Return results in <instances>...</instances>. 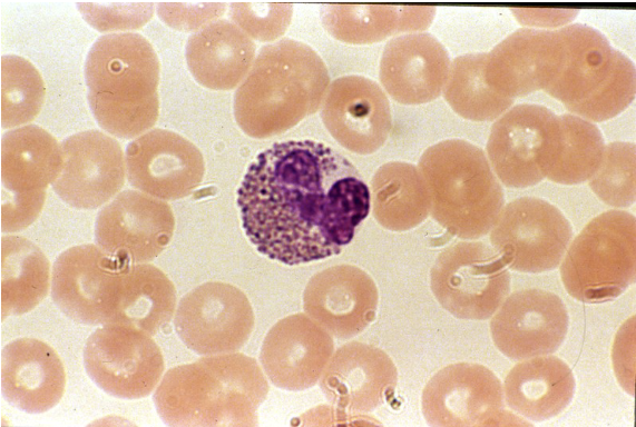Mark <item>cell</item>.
Instances as JSON below:
<instances>
[{"instance_id":"6da1fadb","label":"cell","mask_w":636,"mask_h":427,"mask_svg":"<svg viewBox=\"0 0 636 427\" xmlns=\"http://www.w3.org/2000/svg\"><path fill=\"white\" fill-rule=\"evenodd\" d=\"M237 207L257 251L295 266L339 255L371 200L348 158L322 142L287 140L256 156L237 189Z\"/></svg>"},{"instance_id":"7a4b0ae2","label":"cell","mask_w":636,"mask_h":427,"mask_svg":"<svg viewBox=\"0 0 636 427\" xmlns=\"http://www.w3.org/2000/svg\"><path fill=\"white\" fill-rule=\"evenodd\" d=\"M268 389L257 361L235 351L168 369L154 393V404L173 427L255 426Z\"/></svg>"},{"instance_id":"3957f363","label":"cell","mask_w":636,"mask_h":427,"mask_svg":"<svg viewBox=\"0 0 636 427\" xmlns=\"http://www.w3.org/2000/svg\"><path fill=\"white\" fill-rule=\"evenodd\" d=\"M330 86V75L309 44L283 38L261 48L234 93V117L248 137L265 139L315 113Z\"/></svg>"},{"instance_id":"277c9868","label":"cell","mask_w":636,"mask_h":427,"mask_svg":"<svg viewBox=\"0 0 636 427\" xmlns=\"http://www.w3.org/2000/svg\"><path fill=\"white\" fill-rule=\"evenodd\" d=\"M418 168L430 191V215L440 226L470 240L490 231L505 196L480 147L463 139L442 140L423 151Z\"/></svg>"},{"instance_id":"5b68a950","label":"cell","mask_w":636,"mask_h":427,"mask_svg":"<svg viewBox=\"0 0 636 427\" xmlns=\"http://www.w3.org/2000/svg\"><path fill=\"white\" fill-rule=\"evenodd\" d=\"M560 276L567 292L583 302L620 296L636 276V221L624 210L593 218L570 241Z\"/></svg>"},{"instance_id":"8992f818","label":"cell","mask_w":636,"mask_h":427,"mask_svg":"<svg viewBox=\"0 0 636 427\" xmlns=\"http://www.w3.org/2000/svg\"><path fill=\"white\" fill-rule=\"evenodd\" d=\"M564 145L560 116L541 105L519 103L491 126L488 161L508 188H527L547 178Z\"/></svg>"},{"instance_id":"52a82bcc","label":"cell","mask_w":636,"mask_h":427,"mask_svg":"<svg viewBox=\"0 0 636 427\" xmlns=\"http://www.w3.org/2000/svg\"><path fill=\"white\" fill-rule=\"evenodd\" d=\"M430 287L452 316L486 320L509 295L510 274L492 247L482 241H459L438 255L430 270Z\"/></svg>"},{"instance_id":"ba28073f","label":"cell","mask_w":636,"mask_h":427,"mask_svg":"<svg viewBox=\"0 0 636 427\" xmlns=\"http://www.w3.org/2000/svg\"><path fill=\"white\" fill-rule=\"evenodd\" d=\"M128 264L108 255L98 245L70 247L57 257L52 267L55 304L76 322L112 324L123 300Z\"/></svg>"},{"instance_id":"9c48e42d","label":"cell","mask_w":636,"mask_h":427,"mask_svg":"<svg viewBox=\"0 0 636 427\" xmlns=\"http://www.w3.org/2000/svg\"><path fill=\"white\" fill-rule=\"evenodd\" d=\"M85 369L105 393L124 399H140L162 380L165 364L151 335L125 324H106L88 337Z\"/></svg>"},{"instance_id":"30bf717a","label":"cell","mask_w":636,"mask_h":427,"mask_svg":"<svg viewBox=\"0 0 636 427\" xmlns=\"http://www.w3.org/2000/svg\"><path fill=\"white\" fill-rule=\"evenodd\" d=\"M491 247L520 272L556 269L573 239V227L547 200L521 197L502 207L490 229Z\"/></svg>"},{"instance_id":"8fae6325","label":"cell","mask_w":636,"mask_h":427,"mask_svg":"<svg viewBox=\"0 0 636 427\" xmlns=\"http://www.w3.org/2000/svg\"><path fill=\"white\" fill-rule=\"evenodd\" d=\"M255 315L247 296L234 285L207 281L178 302L174 327L184 345L202 356L239 350L249 339Z\"/></svg>"},{"instance_id":"7c38bea8","label":"cell","mask_w":636,"mask_h":427,"mask_svg":"<svg viewBox=\"0 0 636 427\" xmlns=\"http://www.w3.org/2000/svg\"><path fill=\"white\" fill-rule=\"evenodd\" d=\"M160 63L139 33L114 32L98 38L85 62L87 98L145 103L158 98Z\"/></svg>"},{"instance_id":"4fadbf2b","label":"cell","mask_w":636,"mask_h":427,"mask_svg":"<svg viewBox=\"0 0 636 427\" xmlns=\"http://www.w3.org/2000/svg\"><path fill=\"white\" fill-rule=\"evenodd\" d=\"M421 408L430 426L501 425L518 419L505 410L499 378L471 363L451 364L437 371L423 388Z\"/></svg>"},{"instance_id":"5bb4252c","label":"cell","mask_w":636,"mask_h":427,"mask_svg":"<svg viewBox=\"0 0 636 427\" xmlns=\"http://www.w3.org/2000/svg\"><path fill=\"white\" fill-rule=\"evenodd\" d=\"M174 230V212L165 200L127 189L99 210L95 238L115 258L149 262L167 247Z\"/></svg>"},{"instance_id":"9a60e30c","label":"cell","mask_w":636,"mask_h":427,"mask_svg":"<svg viewBox=\"0 0 636 427\" xmlns=\"http://www.w3.org/2000/svg\"><path fill=\"white\" fill-rule=\"evenodd\" d=\"M568 326V311L557 295L527 288L507 296L490 321V332L501 354L524 360L558 350Z\"/></svg>"},{"instance_id":"2e32d148","label":"cell","mask_w":636,"mask_h":427,"mask_svg":"<svg viewBox=\"0 0 636 427\" xmlns=\"http://www.w3.org/2000/svg\"><path fill=\"white\" fill-rule=\"evenodd\" d=\"M125 160L128 182L165 201L187 197L205 175L199 149L167 129H151L137 137L127 146Z\"/></svg>"},{"instance_id":"e0dca14e","label":"cell","mask_w":636,"mask_h":427,"mask_svg":"<svg viewBox=\"0 0 636 427\" xmlns=\"http://www.w3.org/2000/svg\"><path fill=\"white\" fill-rule=\"evenodd\" d=\"M61 150L63 165L52 188L67 205L96 209L120 192L127 178L126 160L114 137L85 130L67 137Z\"/></svg>"},{"instance_id":"ac0fdd59","label":"cell","mask_w":636,"mask_h":427,"mask_svg":"<svg viewBox=\"0 0 636 427\" xmlns=\"http://www.w3.org/2000/svg\"><path fill=\"white\" fill-rule=\"evenodd\" d=\"M321 119L334 140L358 155H371L392 128L390 101L374 80L349 75L333 80L321 105Z\"/></svg>"},{"instance_id":"d6986e66","label":"cell","mask_w":636,"mask_h":427,"mask_svg":"<svg viewBox=\"0 0 636 427\" xmlns=\"http://www.w3.org/2000/svg\"><path fill=\"white\" fill-rule=\"evenodd\" d=\"M564 44L558 29L519 28L486 56L485 80L497 93L516 99L546 90L558 77Z\"/></svg>"},{"instance_id":"ffe728a7","label":"cell","mask_w":636,"mask_h":427,"mask_svg":"<svg viewBox=\"0 0 636 427\" xmlns=\"http://www.w3.org/2000/svg\"><path fill=\"white\" fill-rule=\"evenodd\" d=\"M333 352V336L309 315L299 312L271 327L260 361L274 386L300 391L316 385Z\"/></svg>"},{"instance_id":"44dd1931","label":"cell","mask_w":636,"mask_h":427,"mask_svg":"<svg viewBox=\"0 0 636 427\" xmlns=\"http://www.w3.org/2000/svg\"><path fill=\"white\" fill-rule=\"evenodd\" d=\"M319 384L332 406L361 416L383 405L394 393L398 370L382 349L350 341L333 352Z\"/></svg>"},{"instance_id":"7402d4cb","label":"cell","mask_w":636,"mask_h":427,"mask_svg":"<svg viewBox=\"0 0 636 427\" xmlns=\"http://www.w3.org/2000/svg\"><path fill=\"white\" fill-rule=\"evenodd\" d=\"M378 302L372 277L349 264L316 272L303 294L305 314L341 340L361 334L374 320Z\"/></svg>"},{"instance_id":"603a6c76","label":"cell","mask_w":636,"mask_h":427,"mask_svg":"<svg viewBox=\"0 0 636 427\" xmlns=\"http://www.w3.org/2000/svg\"><path fill=\"white\" fill-rule=\"evenodd\" d=\"M451 59L444 46L428 32L392 37L379 67L382 89L402 105H422L439 98L448 81Z\"/></svg>"},{"instance_id":"cb8c5ba5","label":"cell","mask_w":636,"mask_h":427,"mask_svg":"<svg viewBox=\"0 0 636 427\" xmlns=\"http://www.w3.org/2000/svg\"><path fill=\"white\" fill-rule=\"evenodd\" d=\"M66 388L58 352L37 338H18L1 350V393L18 409L40 414L53 408Z\"/></svg>"},{"instance_id":"d4e9b609","label":"cell","mask_w":636,"mask_h":427,"mask_svg":"<svg viewBox=\"0 0 636 427\" xmlns=\"http://www.w3.org/2000/svg\"><path fill=\"white\" fill-rule=\"evenodd\" d=\"M255 52V43L248 34L233 21L218 19L189 36L185 57L200 86L231 90L249 72Z\"/></svg>"},{"instance_id":"484cf974","label":"cell","mask_w":636,"mask_h":427,"mask_svg":"<svg viewBox=\"0 0 636 427\" xmlns=\"http://www.w3.org/2000/svg\"><path fill=\"white\" fill-rule=\"evenodd\" d=\"M575 377L569 366L555 356L524 359L511 368L503 385L508 407L531 421L559 415L571 401Z\"/></svg>"},{"instance_id":"4316f807","label":"cell","mask_w":636,"mask_h":427,"mask_svg":"<svg viewBox=\"0 0 636 427\" xmlns=\"http://www.w3.org/2000/svg\"><path fill=\"white\" fill-rule=\"evenodd\" d=\"M436 14L433 7L327 3L321 8L324 29L350 44H371L390 36L423 32Z\"/></svg>"},{"instance_id":"83f0119b","label":"cell","mask_w":636,"mask_h":427,"mask_svg":"<svg viewBox=\"0 0 636 427\" xmlns=\"http://www.w3.org/2000/svg\"><path fill=\"white\" fill-rule=\"evenodd\" d=\"M63 165L61 145L36 125L7 131L1 138V190L16 195L46 192Z\"/></svg>"},{"instance_id":"f1b7e54d","label":"cell","mask_w":636,"mask_h":427,"mask_svg":"<svg viewBox=\"0 0 636 427\" xmlns=\"http://www.w3.org/2000/svg\"><path fill=\"white\" fill-rule=\"evenodd\" d=\"M564 60L556 80L545 90L566 106L588 98L607 78L614 48L597 29L584 23L558 28Z\"/></svg>"},{"instance_id":"f546056e","label":"cell","mask_w":636,"mask_h":427,"mask_svg":"<svg viewBox=\"0 0 636 427\" xmlns=\"http://www.w3.org/2000/svg\"><path fill=\"white\" fill-rule=\"evenodd\" d=\"M370 200L375 220L390 231H407L430 215L431 196L420 169L409 162L390 161L376 169Z\"/></svg>"},{"instance_id":"4dcf8cb0","label":"cell","mask_w":636,"mask_h":427,"mask_svg":"<svg viewBox=\"0 0 636 427\" xmlns=\"http://www.w3.org/2000/svg\"><path fill=\"white\" fill-rule=\"evenodd\" d=\"M51 287L50 262L31 240L14 235L1 238V318L36 308Z\"/></svg>"},{"instance_id":"1f68e13d","label":"cell","mask_w":636,"mask_h":427,"mask_svg":"<svg viewBox=\"0 0 636 427\" xmlns=\"http://www.w3.org/2000/svg\"><path fill=\"white\" fill-rule=\"evenodd\" d=\"M176 288L167 275L149 262H129L124 297L112 324H125L156 335L173 318Z\"/></svg>"},{"instance_id":"d6a6232c","label":"cell","mask_w":636,"mask_h":427,"mask_svg":"<svg viewBox=\"0 0 636 427\" xmlns=\"http://www.w3.org/2000/svg\"><path fill=\"white\" fill-rule=\"evenodd\" d=\"M486 56L487 52L467 53L451 61L442 93L451 109L467 120H496L515 102L487 85L483 75Z\"/></svg>"},{"instance_id":"836d02e7","label":"cell","mask_w":636,"mask_h":427,"mask_svg":"<svg viewBox=\"0 0 636 427\" xmlns=\"http://www.w3.org/2000/svg\"><path fill=\"white\" fill-rule=\"evenodd\" d=\"M559 116L564 145L547 179L560 185L588 181L604 158L606 145L601 131L594 122L570 112Z\"/></svg>"},{"instance_id":"e575fe53","label":"cell","mask_w":636,"mask_h":427,"mask_svg":"<svg viewBox=\"0 0 636 427\" xmlns=\"http://www.w3.org/2000/svg\"><path fill=\"white\" fill-rule=\"evenodd\" d=\"M46 97L38 69L17 54L1 57V126L22 127L39 115Z\"/></svg>"},{"instance_id":"d590c367","label":"cell","mask_w":636,"mask_h":427,"mask_svg":"<svg viewBox=\"0 0 636 427\" xmlns=\"http://www.w3.org/2000/svg\"><path fill=\"white\" fill-rule=\"evenodd\" d=\"M635 93L634 62L615 49L611 68L604 82L588 98L566 108L588 121L601 122L624 111L634 100Z\"/></svg>"},{"instance_id":"8d00e7d4","label":"cell","mask_w":636,"mask_h":427,"mask_svg":"<svg viewBox=\"0 0 636 427\" xmlns=\"http://www.w3.org/2000/svg\"><path fill=\"white\" fill-rule=\"evenodd\" d=\"M593 192L605 203L629 207L635 201V143L615 141L606 145L603 161L588 180Z\"/></svg>"},{"instance_id":"74e56055","label":"cell","mask_w":636,"mask_h":427,"mask_svg":"<svg viewBox=\"0 0 636 427\" xmlns=\"http://www.w3.org/2000/svg\"><path fill=\"white\" fill-rule=\"evenodd\" d=\"M229 8L232 21L252 39L262 42L281 38L293 16L291 3L233 2Z\"/></svg>"},{"instance_id":"f35d334b","label":"cell","mask_w":636,"mask_h":427,"mask_svg":"<svg viewBox=\"0 0 636 427\" xmlns=\"http://www.w3.org/2000/svg\"><path fill=\"white\" fill-rule=\"evenodd\" d=\"M85 20L101 32L134 30L143 27L154 13V3H78Z\"/></svg>"},{"instance_id":"ab89813d","label":"cell","mask_w":636,"mask_h":427,"mask_svg":"<svg viewBox=\"0 0 636 427\" xmlns=\"http://www.w3.org/2000/svg\"><path fill=\"white\" fill-rule=\"evenodd\" d=\"M223 2L158 3L159 18L170 28L182 31H198L218 20L226 11Z\"/></svg>"},{"instance_id":"60d3db41","label":"cell","mask_w":636,"mask_h":427,"mask_svg":"<svg viewBox=\"0 0 636 427\" xmlns=\"http://www.w3.org/2000/svg\"><path fill=\"white\" fill-rule=\"evenodd\" d=\"M46 192L16 195L1 190V230L16 232L30 226L41 212Z\"/></svg>"},{"instance_id":"b9f144b4","label":"cell","mask_w":636,"mask_h":427,"mask_svg":"<svg viewBox=\"0 0 636 427\" xmlns=\"http://www.w3.org/2000/svg\"><path fill=\"white\" fill-rule=\"evenodd\" d=\"M611 355L619 384L628 394L634 395L635 317L629 318L618 330Z\"/></svg>"},{"instance_id":"7bdbcfd3","label":"cell","mask_w":636,"mask_h":427,"mask_svg":"<svg viewBox=\"0 0 636 427\" xmlns=\"http://www.w3.org/2000/svg\"><path fill=\"white\" fill-rule=\"evenodd\" d=\"M517 20L527 26H536L539 28H560L569 24L575 16L578 14L577 10H535V9H515L512 10Z\"/></svg>"}]
</instances>
